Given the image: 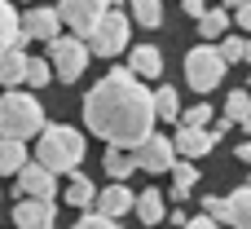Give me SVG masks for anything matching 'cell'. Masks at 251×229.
<instances>
[{
    "instance_id": "1",
    "label": "cell",
    "mask_w": 251,
    "mask_h": 229,
    "mask_svg": "<svg viewBox=\"0 0 251 229\" xmlns=\"http://www.w3.org/2000/svg\"><path fill=\"white\" fill-rule=\"evenodd\" d=\"M84 128L93 137H106V146H128L132 150L146 132H154L150 88L128 66H110L84 97Z\"/></svg>"
},
{
    "instance_id": "2",
    "label": "cell",
    "mask_w": 251,
    "mask_h": 229,
    "mask_svg": "<svg viewBox=\"0 0 251 229\" xmlns=\"http://www.w3.org/2000/svg\"><path fill=\"white\" fill-rule=\"evenodd\" d=\"M35 163H44L49 172H75L84 168V154H88V137L71 124H44L35 132Z\"/></svg>"
},
{
    "instance_id": "3",
    "label": "cell",
    "mask_w": 251,
    "mask_h": 229,
    "mask_svg": "<svg viewBox=\"0 0 251 229\" xmlns=\"http://www.w3.org/2000/svg\"><path fill=\"white\" fill-rule=\"evenodd\" d=\"M44 128V106L35 102V93H26V88H4L0 93V137H18V141H26V137H35Z\"/></svg>"
},
{
    "instance_id": "4",
    "label": "cell",
    "mask_w": 251,
    "mask_h": 229,
    "mask_svg": "<svg viewBox=\"0 0 251 229\" xmlns=\"http://www.w3.org/2000/svg\"><path fill=\"white\" fill-rule=\"evenodd\" d=\"M49 44V66H53V79H62V84H75V79H84V71H88V44H84V35H53V40H44Z\"/></svg>"
},
{
    "instance_id": "5",
    "label": "cell",
    "mask_w": 251,
    "mask_h": 229,
    "mask_svg": "<svg viewBox=\"0 0 251 229\" xmlns=\"http://www.w3.org/2000/svg\"><path fill=\"white\" fill-rule=\"evenodd\" d=\"M128 40H132V22H128L119 9H106L101 22L84 35V44H88L93 57H119V53L128 49Z\"/></svg>"
},
{
    "instance_id": "6",
    "label": "cell",
    "mask_w": 251,
    "mask_h": 229,
    "mask_svg": "<svg viewBox=\"0 0 251 229\" xmlns=\"http://www.w3.org/2000/svg\"><path fill=\"white\" fill-rule=\"evenodd\" d=\"M225 71H229V66H225V57H221V49H216L212 40L185 53V84H190L194 93H212V88H221Z\"/></svg>"
},
{
    "instance_id": "7",
    "label": "cell",
    "mask_w": 251,
    "mask_h": 229,
    "mask_svg": "<svg viewBox=\"0 0 251 229\" xmlns=\"http://www.w3.org/2000/svg\"><path fill=\"white\" fill-rule=\"evenodd\" d=\"M132 159H137V172L159 177V172H168V168H172L176 146H172V137H163V132H146V137L132 146Z\"/></svg>"
},
{
    "instance_id": "8",
    "label": "cell",
    "mask_w": 251,
    "mask_h": 229,
    "mask_svg": "<svg viewBox=\"0 0 251 229\" xmlns=\"http://www.w3.org/2000/svg\"><path fill=\"white\" fill-rule=\"evenodd\" d=\"M110 9V0H62L57 4V18H62V26L66 31H75V35H88L97 22H101V13Z\"/></svg>"
},
{
    "instance_id": "9",
    "label": "cell",
    "mask_w": 251,
    "mask_h": 229,
    "mask_svg": "<svg viewBox=\"0 0 251 229\" xmlns=\"http://www.w3.org/2000/svg\"><path fill=\"white\" fill-rule=\"evenodd\" d=\"M13 225H22V229H49V225H57V207H53V199L22 194L18 207H13Z\"/></svg>"
},
{
    "instance_id": "10",
    "label": "cell",
    "mask_w": 251,
    "mask_h": 229,
    "mask_svg": "<svg viewBox=\"0 0 251 229\" xmlns=\"http://www.w3.org/2000/svg\"><path fill=\"white\" fill-rule=\"evenodd\" d=\"M18 26H22V40H53L62 31V18H57V9H44L31 0V9L18 13Z\"/></svg>"
},
{
    "instance_id": "11",
    "label": "cell",
    "mask_w": 251,
    "mask_h": 229,
    "mask_svg": "<svg viewBox=\"0 0 251 229\" xmlns=\"http://www.w3.org/2000/svg\"><path fill=\"white\" fill-rule=\"evenodd\" d=\"M18 194H35V199H57V172H49L44 163H22L18 168Z\"/></svg>"
},
{
    "instance_id": "12",
    "label": "cell",
    "mask_w": 251,
    "mask_h": 229,
    "mask_svg": "<svg viewBox=\"0 0 251 229\" xmlns=\"http://www.w3.org/2000/svg\"><path fill=\"white\" fill-rule=\"evenodd\" d=\"M172 146H176L181 159H203V154L216 150V132H212V128H190V124H181L176 137H172Z\"/></svg>"
},
{
    "instance_id": "13",
    "label": "cell",
    "mask_w": 251,
    "mask_h": 229,
    "mask_svg": "<svg viewBox=\"0 0 251 229\" xmlns=\"http://www.w3.org/2000/svg\"><path fill=\"white\" fill-rule=\"evenodd\" d=\"M128 71H132L137 79H159V75H163V53H159L154 44H137L132 57H128Z\"/></svg>"
},
{
    "instance_id": "14",
    "label": "cell",
    "mask_w": 251,
    "mask_h": 229,
    "mask_svg": "<svg viewBox=\"0 0 251 229\" xmlns=\"http://www.w3.org/2000/svg\"><path fill=\"white\" fill-rule=\"evenodd\" d=\"M225 225H238V229H251V181L247 185H238L229 199H225V216H221Z\"/></svg>"
},
{
    "instance_id": "15",
    "label": "cell",
    "mask_w": 251,
    "mask_h": 229,
    "mask_svg": "<svg viewBox=\"0 0 251 229\" xmlns=\"http://www.w3.org/2000/svg\"><path fill=\"white\" fill-rule=\"evenodd\" d=\"M93 207H101L106 216H115V221H119L124 212H132V190H128L124 181H115L110 190H101V194L93 199Z\"/></svg>"
},
{
    "instance_id": "16",
    "label": "cell",
    "mask_w": 251,
    "mask_h": 229,
    "mask_svg": "<svg viewBox=\"0 0 251 229\" xmlns=\"http://www.w3.org/2000/svg\"><path fill=\"white\" fill-rule=\"evenodd\" d=\"M22 71H26V53H22V44H9V49H0V88H13V84H22Z\"/></svg>"
},
{
    "instance_id": "17",
    "label": "cell",
    "mask_w": 251,
    "mask_h": 229,
    "mask_svg": "<svg viewBox=\"0 0 251 229\" xmlns=\"http://www.w3.org/2000/svg\"><path fill=\"white\" fill-rule=\"evenodd\" d=\"M132 172H137L132 150H128V146H106V177H110V181H128Z\"/></svg>"
},
{
    "instance_id": "18",
    "label": "cell",
    "mask_w": 251,
    "mask_h": 229,
    "mask_svg": "<svg viewBox=\"0 0 251 229\" xmlns=\"http://www.w3.org/2000/svg\"><path fill=\"white\" fill-rule=\"evenodd\" d=\"M168 172H172V199H176V203H181V199H190V190L199 185V168H194V159H181V163L172 159V168H168Z\"/></svg>"
},
{
    "instance_id": "19",
    "label": "cell",
    "mask_w": 251,
    "mask_h": 229,
    "mask_svg": "<svg viewBox=\"0 0 251 229\" xmlns=\"http://www.w3.org/2000/svg\"><path fill=\"white\" fill-rule=\"evenodd\" d=\"M229 22H234V18H229V9H225V4L203 9V13H199V35H203V40H221V35L229 31Z\"/></svg>"
},
{
    "instance_id": "20",
    "label": "cell",
    "mask_w": 251,
    "mask_h": 229,
    "mask_svg": "<svg viewBox=\"0 0 251 229\" xmlns=\"http://www.w3.org/2000/svg\"><path fill=\"white\" fill-rule=\"evenodd\" d=\"M132 212L146 221V225H159L163 216H168V207H163V194L159 190H146V194H132Z\"/></svg>"
},
{
    "instance_id": "21",
    "label": "cell",
    "mask_w": 251,
    "mask_h": 229,
    "mask_svg": "<svg viewBox=\"0 0 251 229\" xmlns=\"http://www.w3.org/2000/svg\"><path fill=\"white\" fill-rule=\"evenodd\" d=\"M26 163V141L18 137H0V177H13Z\"/></svg>"
},
{
    "instance_id": "22",
    "label": "cell",
    "mask_w": 251,
    "mask_h": 229,
    "mask_svg": "<svg viewBox=\"0 0 251 229\" xmlns=\"http://www.w3.org/2000/svg\"><path fill=\"white\" fill-rule=\"evenodd\" d=\"M71 177V185H66V203L71 207H93V199H97V190H93V181L75 168V172H66Z\"/></svg>"
},
{
    "instance_id": "23",
    "label": "cell",
    "mask_w": 251,
    "mask_h": 229,
    "mask_svg": "<svg viewBox=\"0 0 251 229\" xmlns=\"http://www.w3.org/2000/svg\"><path fill=\"white\" fill-rule=\"evenodd\" d=\"M150 97H154V119H168V124H172V119L181 115V93H176L172 84H163V88L150 93Z\"/></svg>"
},
{
    "instance_id": "24",
    "label": "cell",
    "mask_w": 251,
    "mask_h": 229,
    "mask_svg": "<svg viewBox=\"0 0 251 229\" xmlns=\"http://www.w3.org/2000/svg\"><path fill=\"white\" fill-rule=\"evenodd\" d=\"M9 44H26V40H22V26H18L13 4L0 0V49H9Z\"/></svg>"
},
{
    "instance_id": "25",
    "label": "cell",
    "mask_w": 251,
    "mask_h": 229,
    "mask_svg": "<svg viewBox=\"0 0 251 229\" xmlns=\"http://www.w3.org/2000/svg\"><path fill=\"white\" fill-rule=\"evenodd\" d=\"M132 18H137V26H146V31L163 26V0H132Z\"/></svg>"
},
{
    "instance_id": "26",
    "label": "cell",
    "mask_w": 251,
    "mask_h": 229,
    "mask_svg": "<svg viewBox=\"0 0 251 229\" xmlns=\"http://www.w3.org/2000/svg\"><path fill=\"white\" fill-rule=\"evenodd\" d=\"M225 119H234V124L251 119V93L247 88H234V93L225 97Z\"/></svg>"
},
{
    "instance_id": "27",
    "label": "cell",
    "mask_w": 251,
    "mask_h": 229,
    "mask_svg": "<svg viewBox=\"0 0 251 229\" xmlns=\"http://www.w3.org/2000/svg\"><path fill=\"white\" fill-rule=\"evenodd\" d=\"M49 79H53V66H49V57H26L22 84H31V88H44Z\"/></svg>"
},
{
    "instance_id": "28",
    "label": "cell",
    "mask_w": 251,
    "mask_h": 229,
    "mask_svg": "<svg viewBox=\"0 0 251 229\" xmlns=\"http://www.w3.org/2000/svg\"><path fill=\"white\" fill-rule=\"evenodd\" d=\"M176 124H190V128H207V124H212V106H207V102H194L190 110H181V115H176Z\"/></svg>"
},
{
    "instance_id": "29",
    "label": "cell",
    "mask_w": 251,
    "mask_h": 229,
    "mask_svg": "<svg viewBox=\"0 0 251 229\" xmlns=\"http://www.w3.org/2000/svg\"><path fill=\"white\" fill-rule=\"evenodd\" d=\"M115 216H106L101 207H79V229H110Z\"/></svg>"
},
{
    "instance_id": "30",
    "label": "cell",
    "mask_w": 251,
    "mask_h": 229,
    "mask_svg": "<svg viewBox=\"0 0 251 229\" xmlns=\"http://www.w3.org/2000/svg\"><path fill=\"white\" fill-rule=\"evenodd\" d=\"M221 57H225V66H238L243 62V40L238 35H221Z\"/></svg>"
},
{
    "instance_id": "31",
    "label": "cell",
    "mask_w": 251,
    "mask_h": 229,
    "mask_svg": "<svg viewBox=\"0 0 251 229\" xmlns=\"http://www.w3.org/2000/svg\"><path fill=\"white\" fill-rule=\"evenodd\" d=\"M234 22H238V31H251V0L234 4Z\"/></svg>"
},
{
    "instance_id": "32",
    "label": "cell",
    "mask_w": 251,
    "mask_h": 229,
    "mask_svg": "<svg viewBox=\"0 0 251 229\" xmlns=\"http://www.w3.org/2000/svg\"><path fill=\"white\" fill-rule=\"evenodd\" d=\"M203 212L221 221V216H225V199H216V194H207V199H203Z\"/></svg>"
},
{
    "instance_id": "33",
    "label": "cell",
    "mask_w": 251,
    "mask_h": 229,
    "mask_svg": "<svg viewBox=\"0 0 251 229\" xmlns=\"http://www.w3.org/2000/svg\"><path fill=\"white\" fill-rule=\"evenodd\" d=\"M185 225H194V229H212V225H221L216 216H207V212H199V216H190Z\"/></svg>"
},
{
    "instance_id": "34",
    "label": "cell",
    "mask_w": 251,
    "mask_h": 229,
    "mask_svg": "<svg viewBox=\"0 0 251 229\" xmlns=\"http://www.w3.org/2000/svg\"><path fill=\"white\" fill-rule=\"evenodd\" d=\"M181 9H185V13H190V18H199V13H203V9H207V4H203V0H181Z\"/></svg>"
},
{
    "instance_id": "35",
    "label": "cell",
    "mask_w": 251,
    "mask_h": 229,
    "mask_svg": "<svg viewBox=\"0 0 251 229\" xmlns=\"http://www.w3.org/2000/svg\"><path fill=\"white\" fill-rule=\"evenodd\" d=\"M238 159H243V163H251V141H243V146H238Z\"/></svg>"
},
{
    "instance_id": "36",
    "label": "cell",
    "mask_w": 251,
    "mask_h": 229,
    "mask_svg": "<svg viewBox=\"0 0 251 229\" xmlns=\"http://www.w3.org/2000/svg\"><path fill=\"white\" fill-rule=\"evenodd\" d=\"M243 62H251V40H243Z\"/></svg>"
},
{
    "instance_id": "37",
    "label": "cell",
    "mask_w": 251,
    "mask_h": 229,
    "mask_svg": "<svg viewBox=\"0 0 251 229\" xmlns=\"http://www.w3.org/2000/svg\"><path fill=\"white\" fill-rule=\"evenodd\" d=\"M216 4H225V9H234V4H238V0H216Z\"/></svg>"
},
{
    "instance_id": "38",
    "label": "cell",
    "mask_w": 251,
    "mask_h": 229,
    "mask_svg": "<svg viewBox=\"0 0 251 229\" xmlns=\"http://www.w3.org/2000/svg\"><path fill=\"white\" fill-rule=\"evenodd\" d=\"M26 4H31V0H26Z\"/></svg>"
},
{
    "instance_id": "39",
    "label": "cell",
    "mask_w": 251,
    "mask_h": 229,
    "mask_svg": "<svg viewBox=\"0 0 251 229\" xmlns=\"http://www.w3.org/2000/svg\"><path fill=\"white\" fill-rule=\"evenodd\" d=\"M247 93H251V88H247Z\"/></svg>"
}]
</instances>
